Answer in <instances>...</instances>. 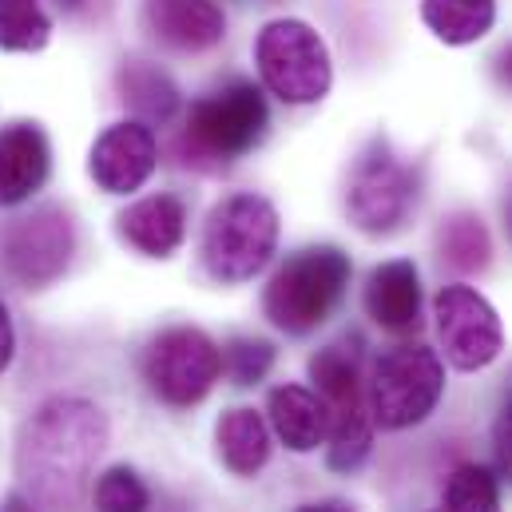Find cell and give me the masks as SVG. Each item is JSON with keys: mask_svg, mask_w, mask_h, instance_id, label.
I'll list each match as a JSON object with an SVG mask.
<instances>
[{"mask_svg": "<svg viewBox=\"0 0 512 512\" xmlns=\"http://www.w3.org/2000/svg\"><path fill=\"white\" fill-rule=\"evenodd\" d=\"M143 20L175 52H207L227 36V16L215 0H147Z\"/></svg>", "mask_w": 512, "mask_h": 512, "instance_id": "cell-13", "label": "cell"}, {"mask_svg": "<svg viewBox=\"0 0 512 512\" xmlns=\"http://www.w3.org/2000/svg\"><path fill=\"white\" fill-rule=\"evenodd\" d=\"M441 512H501V485L481 465H461L441 489Z\"/></svg>", "mask_w": 512, "mask_h": 512, "instance_id": "cell-23", "label": "cell"}, {"mask_svg": "<svg viewBox=\"0 0 512 512\" xmlns=\"http://www.w3.org/2000/svg\"><path fill=\"white\" fill-rule=\"evenodd\" d=\"M350 270H354L350 258L338 247H306L290 255L266 282V294H262L266 318L294 338L314 334L338 310L350 286Z\"/></svg>", "mask_w": 512, "mask_h": 512, "instance_id": "cell-2", "label": "cell"}, {"mask_svg": "<svg viewBox=\"0 0 512 512\" xmlns=\"http://www.w3.org/2000/svg\"><path fill=\"white\" fill-rule=\"evenodd\" d=\"M270 366H274V350H270V342H262V338H235V342L227 346V354H223V370L231 374L235 385L262 382V378L270 374Z\"/></svg>", "mask_w": 512, "mask_h": 512, "instance_id": "cell-25", "label": "cell"}, {"mask_svg": "<svg viewBox=\"0 0 512 512\" xmlns=\"http://www.w3.org/2000/svg\"><path fill=\"white\" fill-rule=\"evenodd\" d=\"M72 255H76V227L72 215L60 207H44L16 219L0 239L4 270L28 290L52 286L68 270Z\"/></svg>", "mask_w": 512, "mask_h": 512, "instance_id": "cell-11", "label": "cell"}, {"mask_svg": "<svg viewBox=\"0 0 512 512\" xmlns=\"http://www.w3.org/2000/svg\"><path fill=\"white\" fill-rule=\"evenodd\" d=\"M147 505H151V493L128 465H116L96 481V509L100 512H147Z\"/></svg>", "mask_w": 512, "mask_h": 512, "instance_id": "cell-24", "label": "cell"}, {"mask_svg": "<svg viewBox=\"0 0 512 512\" xmlns=\"http://www.w3.org/2000/svg\"><path fill=\"white\" fill-rule=\"evenodd\" d=\"M366 314L389 330L409 334L421 326V278L409 258L382 262L366 282Z\"/></svg>", "mask_w": 512, "mask_h": 512, "instance_id": "cell-15", "label": "cell"}, {"mask_svg": "<svg viewBox=\"0 0 512 512\" xmlns=\"http://www.w3.org/2000/svg\"><path fill=\"white\" fill-rule=\"evenodd\" d=\"M266 413H270L274 433L294 453H314L326 441V425H330L326 421V405H322L318 393H310L302 385H278V389H270Z\"/></svg>", "mask_w": 512, "mask_h": 512, "instance_id": "cell-17", "label": "cell"}, {"mask_svg": "<svg viewBox=\"0 0 512 512\" xmlns=\"http://www.w3.org/2000/svg\"><path fill=\"white\" fill-rule=\"evenodd\" d=\"M187 235V211L175 195H147L120 215V239L147 258H167Z\"/></svg>", "mask_w": 512, "mask_h": 512, "instance_id": "cell-16", "label": "cell"}, {"mask_svg": "<svg viewBox=\"0 0 512 512\" xmlns=\"http://www.w3.org/2000/svg\"><path fill=\"white\" fill-rule=\"evenodd\" d=\"M433 318H437V338L445 350V362L453 370H485L501 358L505 350V330L497 310L489 306L485 294L473 286H445L433 298Z\"/></svg>", "mask_w": 512, "mask_h": 512, "instance_id": "cell-10", "label": "cell"}, {"mask_svg": "<svg viewBox=\"0 0 512 512\" xmlns=\"http://www.w3.org/2000/svg\"><path fill=\"white\" fill-rule=\"evenodd\" d=\"M298 512H350L346 505H334V501H326V505H302Z\"/></svg>", "mask_w": 512, "mask_h": 512, "instance_id": "cell-30", "label": "cell"}, {"mask_svg": "<svg viewBox=\"0 0 512 512\" xmlns=\"http://www.w3.org/2000/svg\"><path fill=\"white\" fill-rule=\"evenodd\" d=\"M421 20L437 40L465 48V44H477L481 36L493 32L497 0H425Z\"/></svg>", "mask_w": 512, "mask_h": 512, "instance_id": "cell-19", "label": "cell"}, {"mask_svg": "<svg viewBox=\"0 0 512 512\" xmlns=\"http://www.w3.org/2000/svg\"><path fill=\"white\" fill-rule=\"evenodd\" d=\"M48 167H52L48 135L36 124L0 128V207H16L32 191H40Z\"/></svg>", "mask_w": 512, "mask_h": 512, "instance_id": "cell-14", "label": "cell"}, {"mask_svg": "<svg viewBox=\"0 0 512 512\" xmlns=\"http://www.w3.org/2000/svg\"><path fill=\"white\" fill-rule=\"evenodd\" d=\"M64 12H76V8H84V0H56Z\"/></svg>", "mask_w": 512, "mask_h": 512, "instance_id": "cell-31", "label": "cell"}, {"mask_svg": "<svg viewBox=\"0 0 512 512\" xmlns=\"http://www.w3.org/2000/svg\"><path fill=\"white\" fill-rule=\"evenodd\" d=\"M278 247V211L262 195L223 199L203 227V266L215 282H251Z\"/></svg>", "mask_w": 512, "mask_h": 512, "instance_id": "cell-3", "label": "cell"}, {"mask_svg": "<svg viewBox=\"0 0 512 512\" xmlns=\"http://www.w3.org/2000/svg\"><path fill=\"white\" fill-rule=\"evenodd\" d=\"M255 64L262 84L282 104H318L330 92L334 64L326 40L306 20H270L255 40Z\"/></svg>", "mask_w": 512, "mask_h": 512, "instance_id": "cell-4", "label": "cell"}, {"mask_svg": "<svg viewBox=\"0 0 512 512\" xmlns=\"http://www.w3.org/2000/svg\"><path fill=\"white\" fill-rule=\"evenodd\" d=\"M108 449V417L84 397L44 401L20 429L16 473L44 509H72Z\"/></svg>", "mask_w": 512, "mask_h": 512, "instance_id": "cell-1", "label": "cell"}, {"mask_svg": "<svg viewBox=\"0 0 512 512\" xmlns=\"http://www.w3.org/2000/svg\"><path fill=\"white\" fill-rule=\"evenodd\" d=\"M509 223H512V211H509Z\"/></svg>", "mask_w": 512, "mask_h": 512, "instance_id": "cell-32", "label": "cell"}, {"mask_svg": "<svg viewBox=\"0 0 512 512\" xmlns=\"http://www.w3.org/2000/svg\"><path fill=\"white\" fill-rule=\"evenodd\" d=\"M270 112L266 100L255 84L235 80L211 96H203L199 104H191L187 116V147L203 159H219L231 163L239 155H247L258 147V139L266 135Z\"/></svg>", "mask_w": 512, "mask_h": 512, "instance_id": "cell-8", "label": "cell"}, {"mask_svg": "<svg viewBox=\"0 0 512 512\" xmlns=\"http://www.w3.org/2000/svg\"><path fill=\"white\" fill-rule=\"evenodd\" d=\"M215 445H219V457L231 473L255 477L270 461V425L262 421V413L247 409V405L227 409L215 425Z\"/></svg>", "mask_w": 512, "mask_h": 512, "instance_id": "cell-18", "label": "cell"}, {"mask_svg": "<svg viewBox=\"0 0 512 512\" xmlns=\"http://www.w3.org/2000/svg\"><path fill=\"white\" fill-rule=\"evenodd\" d=\"M437 243H441V258H445L449 266L465 270V274L485 270V266H489V258H493V243H489L485 223H481L477 215H469V211H461V215L445 219V227H441Z\"/></svg>", "mask_w": 512, "mask_h": 512, "instance_id": "cell-21", "label": "cell"}, {"mask_svg": "<svg viewBox=\"0 0 512 512\" xmlns=\"http://www.w3.org/2000/svg\"><path fill=\"white\" fill-rule=\"evenodd\" d=\"M493 449H497L501 473L512 477V401L501 409V417H497V425H493Z\"/></svg>", "mask_w": 512, "mask_h": 512, "instance_id": "cell-26", "label": "cell"}, {"mask_svg": "<svg viewBox=\"0 0 512 512\" xmlns=\"http://www.w3.org/2000/svg\"><path fill=\"white\" fill-rule=\"evenodd\" d=\"M497 76H501L505 88H512V44L501 52V60H497Z\"/></svg>", "mask_w": 512, "mask_h": 512, "instance_id": "cell-28", "label": "cell"}, {"mask_svg": "<svg viewBox=\"0 0 512 512\" xmlns=\"http://www.w3.org/2000/svg\"><path fill=\"white\" fill-rule=\"evenodd\" d=\"M0 512H32V505H28L24 497H8V501L0 505Z\"/></svg>", "mask_w": 512, "mask_h": 512, "instance_id": "cell-29", "label": "cell"}, {"mask_svg": "<svg viewBox=\"0 0 512 512\" xmlns=\"http://www.w3.org/2000/svg\"><path fill=\"white\" fill-rule=\"evenodd\" d=\"M445 393V366L429 346H393L370 370L366 405L370 421L382 429H409L421 425Z\"/></svg>", "mask_w": 512, "mask_h": 512, "instance_id": "cell-5", "label": "cell"}, {"mask_svg": "<svg viewBox=\"0 0 512 512\" xmlns=\"http://www.w3.org/2000/svg\"><path fill=\"white\" fill-rule=\"evenodd\" d=\"M12 354H16V330H12V318L0 302V374L12 366Z\"/></svg>", "mask_w": 512, "mask_h": 512, "instance_id": "cell-27", "label": "cell"}, {"mask_svg": "<svg viewBox=\"0 0 512 512\" xmlns=\"http://www.w3.org/2000/svg\"><path fill=\"white\" fill-rule=\"evenodd\" d=\"M155 163H159V147H155L151 128L143 120H128V124H112L96 139L88 171L100 183V191L131 195L151 179Z\"/></svg>", "mask_w": 512, "mask_h": 512, "instance_id": "cell-12", "label": "cell"}, {"mask_svg": "<svg viewBox=\"0 0 512 512\" xmlns=\"http://www.w3.org/2000/svg\"><path fill=\"white\" fill-rule=\"evenodd\" d=\"M52 36V20L40 0H0V48L4 52H40Z\"/></svg>", "mask_w": 512, "mask_h": 512, "instance_id": "cell-22", "label": "cell"}, {"mask_svg": "<svg viewBox=\"0 0 512 512\" xmlns=\"http://www.w3.org/2000/svg\"><path fill=\"white\" fill-rule=\"evenodd\" d=\"M417 203V171L401 163L382 139L358 159L346 191V211L358 231L393 235Z\"/></svg>", "mask_w": 512, "mask_h": 512, "instance_id": "cell-9", "label": "cell"}, {"mask_svg": "<svg viewBox=\"0 0 512 512\" xmlns=\"http://www.w3.org/2000/svg\"><path fill=\"white\" fill-rule=\"evenodd\" d=\"M120 96L139 120H171V112L179 108L175 84L151 64H128L120 72Z\"/></svg>", "mask_w": 512, "mask_h": 512, "instance_id": "cell-20", "label": "cell"}, {"mask_svg": "<svg viewBox=\"0 0 512 512\" xmlns=\"http://www.w3.org/2000/svg\"><path fill=\"white\" fill-rule=\"evenodd\" d=\"M219 374H223V354L195 326L163 330L143 354V382H147V389L163 405H175V409L199 405L215 389Z\"/></svg>", "mask_w": 512, "mask_h": 512, "instance_id": "cell-7", "label": "cell"}, {"mask_svg": "<svg viewBox=\"0 0 512 512\" xmlns=\"http://www.w3.org/2000/svg\"><path fill=\"white\" fill-rule=\"evenodd\" d=\"M310 378L326 405V441H330V469L350 473L366 461L374 441V421L366 405V385L358 374V358L342 346H326L310 358Z\"/></svg>", "mask_w": 512, "mask_h": 512, "instance_id": "cell-6", "label": "cell"}]
</instances>
